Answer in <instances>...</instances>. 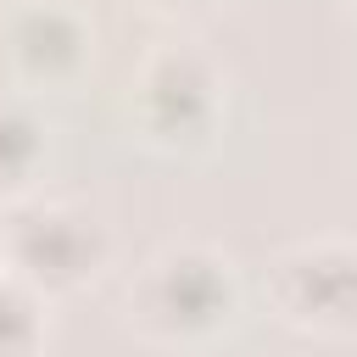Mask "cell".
<instances>
[{"instance_id":"cell-1","label":"cell","mask_w":357,"mask_h":357,"mask_svg":"<svg viewBox=\"0 0 357 357\" xmlns=\"http://www.w3.org/2000/svg\"><path fill=\"white\" fill-rule=\"evenodd\" d=\"M234 268L212 245H167L128 290V318L151 340H206L234 318Z\"/></svg>"},{"instance_id":"cell-2","label":"cell","mask_w":357,"mask_h":357,"mask_svg":"<svg viewBox=\"0 0 357 357\" xmlns=\"http://www.w3.org/2000/svg\"><path fill=\"white\" fill-rule=\"evenodd\" d=\"M0 229H6V273H17L39 296L89 284L112 251L106 229L67 201H22L0 218Z\"/></svg>"},{"instance_id":"cell-3","label":"cell","mask_w":357,"mask_h":357,"mask_svg":"<svg viewBox=\"0 0 357 357\" xmlns=\"http://www.w3.org/2000/svg\"><path fill=\"white\" fill-rule=\"evenodd\" d=\"M128 112L139 123V134L162 151H190L206 145L223 112V78L218 67L190 50V45H162L139 61L134 84H128Z\"/></svg>"},{"instance_id":"cell-4","label":"cell","mask_w":357,"mask_h":357,"mask_svg":"<svg viewBox=\"0 0 357 357\" xmlns=\"http://www.w3.org/2000/svg\"><path fill=\"white\" fill-rule=\"evenodd\" d=\"M268 296H273L279 318L296 329H318V335L357 329V257H351V245L318 240V245L284 251L273 262Z\"/></svg>"},{"instance_id":"cell-5","label":"cell","mask_w":357,"mask_h":357,"mask_svg":"<svg viewBox=\"0 0 357 357\" xmlns=\"http://www.w3.org/2000/svg\"><path fill=\"white\" fill-rule=\"evenodd\" d=\"M6 61L28 84H67L89 61V28L73 6L33 0L6 22Z\"/></svg>"},{"instance_id":"cell-6","label":"cell","mask_w":357,"mask_h":357,"mask_svg":"<svg viewBox=\"0 0 357 357\" xmlns=\"http://www.w3.org/2000/svg\"><path fill=\"white\" fill-rule=\"evenodd\" d=\"M45 167V123L33 117L28 100L0 95V190L33 184Z\"/></svg>"},{"instance_id":"cell-7","label":"cell","mask_w":357,"mask_h":357,"mask_svg":"<svg viewBox=\"0 0 357 357\" xmlns=\"http://www.w3.org/2000/svg\"><path fill=\"white\" fill-rule=\"evenodd\" d=\"M50 340L45 296L0 268V357H39Z\"/></svg>"},{"instance_id":"cell-8","label":"cell","mask_w":357,"mask_h":357,"mask_svg":"<svg viewBox=\"0 0 357 357\" xmlns=\"http://www.w3.org/2000/svg\"><path fill=\"white\" fill-rule=\"evenodd\" d=\"M151 11H167V17H178V11H201L206 0H145Z\"/></svg>"},{"instance_id":"cell-9","label":"cell","mask_w":357,"mask_h":357,"mask_svg":"<svg viewBox=\"0 0 357 357\" xmlns=\"http://www.w3.org/2000/svg\"><path fill=\"white\" fill-rule=\"evenodd\" d=\"M0 268H6V229H0Z\"/></svg>"},{"instance_id":"cell-10","label":"cell","mask_w":357,"mask_h":357,"mask_svg":"<svg viewBox=\"0 0 357 357\" xmlns=\"http://www.w3.org/2000/svg\"><path fill=\"white\" fill-rule=\"evenodd\" d=\"M351 257H357V240H351Z\"/></svg>"},{"instance_id":"cell-11","label":"cell","mask_w":357,"mask_h":357,"mask_svg":"<svg viewBox=\"0 0 357 357\" xmlns=\"http://www.w3.org/2000/svg\"><path fill=\"white\" fill-rule=\"evenodd\" d=\"M351 6H357V0H351Z\"/></svg>"}]
</instances>
